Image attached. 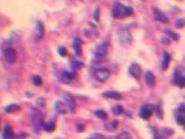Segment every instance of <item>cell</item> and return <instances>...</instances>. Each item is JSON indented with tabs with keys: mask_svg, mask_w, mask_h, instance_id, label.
Returning <instances> with one entry per match:
<instances>
[{
	"mask_svg": "<svg viewBox=\"0 0 185 139\" xmlns=\"http://www.w3.org/2000/svg\"><path fill=\"white\" fill-rule=\"evenodd\" d=\"M109 52V43L106 41H103L94 47L92 50L93 60L99 63L103 62L106 59Z\"/></svg>",
	"mask_w": 185,
	"mask_h": 139,
	"instance_id": "cell-1",
	"label": "cell"
},
{
	"mask_svg": "<svg viewBox=\"0 0 185 139\" xmlns=\"http://www.w3.org/2000/svg\"><path fill=\"white\" fill-rule=\"evenodd\" d=\"M133 13V9L126 6L120 2H116L112 8V16L115 19H123L130 16Z\"/></svg>",
	"mask_w": 185,
	"mask_h": 139,
	"instance_id": "cell-2",
	"label": "cell"
},
{
	"mask_svg": "<svg viewBox=\"0 0 185 139\" xmlns=\"http://www.w3.org/2000/svg\"><path fill=\"white\" fill-rule=\"evenodd\" d=\"M117 36L118 40L123 45H129L133 41V36L130 31L126 26H121L117 30Z\"/></svg>",
	"mask_w": 185,
	"mask_h": 139,
	"instance_id": "cell-3",
	"label": "cell"
},
{
	"mask_svg": "<svg viewBox=\"0 0 185 139\" xmlns=\"http://www.w3.org/2000/svg\"><path fill=\"white\" fill-rule=\"evenodd\" d=\"M111 75V73L110 70L106 67H99L97 68L93 72V76L95 79L99 82L104 83L106 82Z\"/></svg>",
	"mask_w": 185,
	"mask_h": 139,
	"instance_id": "cell-4",
	"label": "cell"
},
{
	"mask_svg": "<svg viewBox=\"0 0 185 139\" xmlns=\"http://www.w3.org/2000/svg\"><path fill=\"white\" fill-rule=\"evenodd\" d=\"M3 56L6 62L9 64H12L17 60V52L14 48L9 47L6 48L3 52Z\"/></svg>",
	"mask_w": 185,
	"mask_h": 139,
	"instance_id": "cell-5",
	"label": "cell"
},
{
	"mask_svg": "<svg viewBox=\"0 0 185 139\" xmlns=\"http://www.w3.org/2000/svg\"><path fill=\"white\" fill-rule=\"evenodd\" d=\"M155 108L152 104H144L140 108V113L139 115L141 118L145 119V120H148V119L152 116L154 114Z\"/></svg>",
	"mask_w": 185,
	"mask_h": 139,
	"instance_id": "cell-6",
	"label": "cell"
},
{
	"mask_svg": "<svg viewBox=\"0 0 185 139\" xmlns=\"http://www.w3.org/2000/svg\"><path fill=\"white\" fill-rule=\"evenodd\" d=\"M129 74L135 79H140L142 75V69L137 63H131L129 67Z\"/></svg>",
	"mask_w": 185,
	"mask_h": 139,
	"instance_id": "cell-7",
	"label": "cell"
},
{
	"mask_svg": "<svg viewBox=\"0 0 185 139\" xmlns=\"http://www.w3.org/2000/svg\"><path fill=\"white\" fill-rule=\"evenodd\" d=\"M64 100H65L66 104V105L69 107L70 111H71L72 112L75 111L76 108H77V103H76V101H75L74 97H73L70 94H66L65 95H64Z\"/></svg>",
	"mask_w": 185,
	"mask_h": 139,
	"instance_id": "cell-8",
	"label": "cell"
},
{
	"mask_svg": "<svg viewBox=\"0 0 185 139\" xmlns=\"http://www.w3.org/2000/svg\"><path fill=\"white\" fill-rule=\"evenodd\" d=\"M145 81L149 88H154L156 85V76L150 70H147L145 74Z\"/></svg>",
	"mask_w": 185,
	"mask_h": 139,
	"instance_id": "cell-9",
	"label": "cell"
},
{
	"mask_svg": "<svg viewBox=\"0 0 185 139\" xmlns=\"http://www.w3.org/2000/svg\"><path fill=\"white\" fill-rule=\"evenodd\" d=\"M73 76L72 74L67 70H62L59 75V81L63 83H70L72 81Z\"/></svg>",
	"mask_w": 185,
	"mask_h": 139,
	"instance_id": "cell-10",
	"label": "cell"
},
{
	"mask_svg": "<svg viewBox=\"0 0 185 139\" xmlns=\"http://www.w3.org/2000/svg\"><path fill=\"white\" fill-rule=\"evenodd\" d=\"M154 18L157 21L160 22V23H167L169 22L167 16H166L164 13H162V12L160 11V9H157V8H154Z\"/></svg>",
	"mask_w": 185,
	"mask_h": 139,
	"instance_id": "cell-11",
	"label": "cell"
},
{
	"mask_svg": "<svg viewBox=\"0 0 185 139\" xmlns=\"http://www.w3.org/2000/svg\"><path fill=\"white\" fill-rule=\"evenodd\" d=\"M102 95L107 98L113 99L116 101H120L123 99V96L120 93L117 92L115 90H106L105 92L102 94Z\"/></svg>",
	"mask_w": 185,
	"mask_h": 139,
	"instance_id": "cell-12",
	"label": "cell"
},
{
	"mask_svg": "<svg viewBox=\"0 0 185 139\" xmlns=\"http://www.w3.org/2000/svg\"><path fill=\"white\" fill-rule=\"evenodd\" d=\"M82 46H83V41L81 39L78 37L75 38L72 43V47H73V50L76 55H80L82 54Z\"/></svg>",
	"mask_w": 185,
	"mask_h": 139,
	"instance_id": "cell-13",
	"label": "cell"
},
{
	"mask_svg": "<svg viewBox=\"0 0 185 139\" xmlns=\"http://www.w3.org/2000/svg\"><path fill=\"white\" fill-rule=\"evenodd\" d=\"M174 83L181 88H185V76L180 73H175L174 74Z\"/></svg>",
	"mask_w": 185,
	"mask_h": 139,
	"instance_id": "cell-14",
	"label": "cell"
},
{
	"mask_svg": "<svg viewBox=\"0 0 185 139\" xmlns=\"http://www.w3.org/2000/svg\"><path fill=\"white\" fill-rule=\"evenodd\" d=\"M2 137L4 139H11L13 137V131L9 124H6L2 131Z\"/></svg>",
	"mask_w": 185,
	"mask_h": 139,
	"instance_id": "cell-15",
	"label": "cell"
},
{
	"mask_svg": "<svg viewBox=\"0 0 185 139\" xmlns=\"http://www.w3.org/2000/svg\"><path fill=\"white\" fill-rule=\"evenodd\" d=\"M54 109L59 114H66L67 110L65 104L63 103L61 101H57L54 104Z\"/></svg>",
	"mask_w": 185,
	"mask_h": 139,
	"instance_id": "cell-16",
	"label": "cell"
},
{
	"mask_svg": "<svg viewBox=\"0 0 185 139\" xmlns=\"http://www.w3.org/2000/svg\"><path fill=\"white\" fill-rule=\"evenodd\" d=\"M170 63H171V56H170V54L167 51H164V56H163L162 64H161L162 70H165L168 69Z\"/></svg>",
	"mask_w": 185,
	"mask_h": 139,
	"instance_id": "cell-17",
	"label": "cell"
},
{
	"mask_svg": "<svg viewBox=\"0 0 185 139\" xmlns=\"http://www.w3.org/2000/svg\"><path fill=\"white\" fill-rule=\"evenodd\" d=\"M21 110H22L21 106L16 104H10L5 108V111L8 113L18 112V111H20Z\"/></svg>",
	"mask_w": 185,
	"mask_h": 139,
	"instance_id": "cell-18",
	"label": "cell"
},
{
	"mask_svg": "<svg viewBox=\"0 0 185 139\" xmlns=\"http://www.w3.org/2000/svg\"><path fill=\"white\" fill-rule=\"evenodd\" d=\"M95 115L98 117V118L101 119V120H107L108 119V115L105 111L102 110V109H98V110L95 111Z\"/></svg>",
	"mask_w": 185,
	"mask_h": 139,
	"instance_id": "cell-19",
	"label": "cell"
},
{
	"mask_svg": "<svg viewBox=\"0 0 185 139\" xmlns=\"http://www.w3.org/2000/svg\"><path fill=\"white\" fill-rule=\"evenodd\" d=\"M37 29H38L39 38H43L44 36V33H45V27H44L43 23L40 21H39L37 23Z\"/></svg>",
	"mask_w": 185,
	"mask_h": 139,
	"instance_id": "cell-20",
	"label": "cell"
},
{
	"mask_svg": "<svg viewBox=\"0 0 185 139\" xmlns=\"http://www.w3.org/2000/svg\"><path fill=\"white\" fill-rule=\"evenodd\" d=\"M112 112H113V115H120L124 112V109L122 106L117 104V105H115L114 107H113V108H112Z\"/></svg>",
	"mask_w": 185,
	"mask_h": 139,
	"instance_id": "cell-21",
	"label": "cell"
},
{
	"mask_svg": "<svg viewBox=\"0 0 185 139\" xmlns=\"http://www.w3.org/2000/svg\"><path fill=\"white\" fill-rule=\"evenodd\" d=\"M117 139H133L130 134L126 131H122L119 133L117 136Z\"/></svg>",
	"mask_w": 185,
	"mask_h": 139,
	"instance_id": "cell-22",
	"label": "cell"
},
{
	"mask_svg": "<svg viewBox=\"0 0 185 139\" xmlns=\"http://www.w3.org/2000/svg\"><path fill=\"white\" fill-rule=\"evenodd\" d=\"M32 83L36 87H39V86L42 85L43 83V81H42V78H41L40 76L39 75H34L32 76Z\"/></svg>",
	"mask_w": 185,
	"mask_h": 139,
	"instance_id": "cell-23",
	"label": "cell"
},
{
	"mask_svg": "<svg viewBox=\"0 0 185 139\" xmlns=\"http://www.w3.org/2000/svg\"><path fill=\"white\" fill-rule=\"evenodd\" d=\"M118 125V121H110V123H108L106 124V128L109 131H113L115 130L117 126Z\"/></svg>",
	"mask_w": 185,
	"mask_h": 139,
	"instance_id": "cell-24",
	"label": "cell"
},
{
	"mask_svg": "<svg viewBox=\"0 0 185 139\" xmlns=\"http://www.w3.org/2000/svg\"><path fill=\"white\" fill-rule=\"evenodd\" d=\"M44 129H45L46 131H52L55 130V124L53 122H50L48 124H44Z\"/></svg>",
	"mask_w": 185,
	"mask_h": 139,
	"instance_id": "cell-25",
	"label": "cell"
},
{
	"mask_svg": "<svg viewBox=\"0 0 185 139\" xmlns=\"http://www.w3.org/2000/svg\"><path fill=\"white\" fill-rule=\"evenodd\" d=\"M167 33L174 40H179V34L177 33H176L175 31H173V30H167Z\"/></svg>",
	"mask_w": 185,
	"mask_h": 139,
	"instance_id": "cell-26",
	"label": "cell"
},
{
	"mask_svg": "<svg viewBox=\"0 0 185 139\" xmlns=\"http://www.w3.org/2000/svg\"><path fill=\"white\" fill-rule=\"evenodd\" d=\"M58 53H59V54L61 56H66L68 54L67 49H66V48L65 47H59V49H58Z\"/></svg>",
	"mask_w": 185,
	"mask_h": 139,
	"instance_id": "cell-27",
	"label": "cell"
},
{
	"mask_svg": "<svg viewBox=\"0 0 185 139\" xmlns=\"http://www.w3.org/2000/svg\"><path fill=\"white\" fill-rule=\"evenodd\" d=\"M175 26L177 28H183L185 26V20L183 19H177V20L175 22Z\"/></svg>",
	"mask_w": 185,
	"mask_h": 139,
	"instance_id": "cell-28",
	"label": "cell"
},
{
	"mask_svg": "<svg viewBox=\"0 0 185 139\" xmlns=\"http://www.w3.org/2000/svg\"><path fill=\"white\" fill-rule=\"evenodd\" d=\"M177 124H184L185 123V118L183 115H177Z\"/></svg>",
	"mask_w": 185,
	"mask_h": 139,
	"instance_id": "cell-29",
	"label": "cell"
},
{
	"mask_svg": "<svg viewBox=\"0 0 185 139\" xmlns=\"http://www.w3.org/2000/svg\"><path fill=\"white\" fill-rule=\"evenodd\" d=\"M93 17H94L95 20L99 21V8H97L96 10H95L94 13H93Z\"/></svg>",
	"mask_w": 185,
	"mask_h": 139,
	"instance_id": "cell-30",
	"label": "cell"
},
{
	"mask_svg": "<svg viewBox=\"0 0 185 139\" xmlns=\"http://www.w3.org/2000/svg\"><path fill=\"white\" fill-rule=\"evenodd\" d=\"M77 128L78 131H83L84 130V128H85V126L83 124H78L77 126Z\"/></svg>",
	"mask_w": 185,
	"mask_h": 139,
	"instance_id": "cell-31",
	"label": "cell"
},
{
	"mask_svg": "<svg viewBox=\"0 0 185 139\" xmlns=\"http://www.w3.org/2000/svg\"><path fill=\"white\" fill-rule=\"evenodd\" d=\"M162 42H163V43H164V44H169V43H170L169 40H168V39H167V37L162 38Z\"/></svg>",
	"mask_w": 185,
	"mask_h": 139,
	"instance_id": "cell-32",
	"label": "cell"
},
{
	"mask_svg": "<svg viewBox=\"0 0 185 139\" xmlns=\"http://www.w3.org/2000/svg\"><path fill=\"white\" fill-rule=\"evenodd\" d=\"M95 138H96L97 139H106V138H104V136H103V135H95Z\"/></svg>",
	"mask_w": 185,
	"mask_h": 139,
	"instance_id": "cell-33",
	"label": "cell"
},
{
	"mask_svg": "<svg viewBox=\"0 0 185 139\" xmlns=\"http://www.w3.org/2000/svg\"><path fill=\"white\" fill-rule=\"evenodd\" d=\"M184 128H185V123H184Z\"/></svg>",
	"mask_w": 185,
	"mask_h": 139,
	"instance_id": "cell-34",
	"label": "cell"
}]
</instances>
